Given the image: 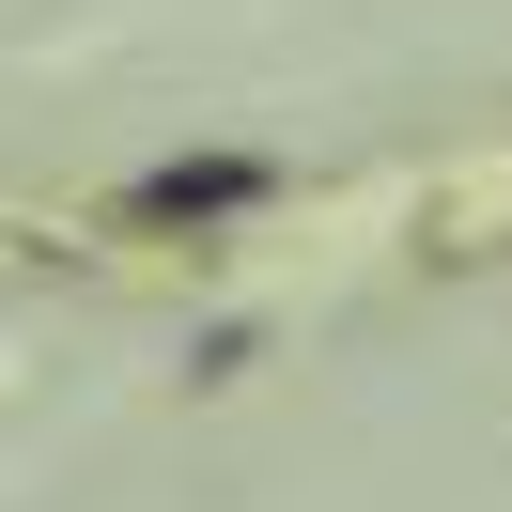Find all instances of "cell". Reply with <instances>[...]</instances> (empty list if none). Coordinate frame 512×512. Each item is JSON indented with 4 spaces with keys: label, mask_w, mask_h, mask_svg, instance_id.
Returning a JSON list of instances; mask_svg holds the SVG:
<instances>
[{
    "label": "cell",
    "mask_w": 512,
    "mask_h": 512,
    "mask_svg": "<svg viewBox=\"0 0 512 512\" xmlns=\"http://www.w3.org/2000/svg\"><path fill=\"white\" fill-rule=\"evenodd\" d=\"M264 187H280L264 156H171V171H140V187H125V218H140V233H187V218H249Z\"/></svg>",
    "instance_id": "6da1fadb"
}]
</instances>
